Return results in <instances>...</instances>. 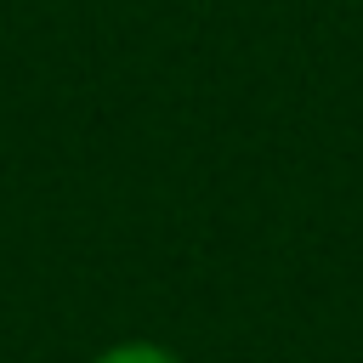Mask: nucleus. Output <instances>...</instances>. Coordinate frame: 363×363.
Instances as JSON below:
<instances>
[{
	"label": "nucleus",
	"mask_w": 363,
	"mask_h": 363,
	"mask_svg": "<svg viewBox=\"0 0 363 363\" xmlns=\"http://www.w3.org/2000/svg\"><path fill=\"white\" fill-rule=\"evenodd\" d=\"M91 363H182V357L170 346H159V340H119V346L96 352Z\"/></svg>",
	"instance_id": "1"
}]
</instances>
